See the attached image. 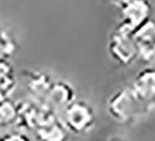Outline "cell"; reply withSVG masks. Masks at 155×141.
Segmentation results:
<instances>
[{"instance_id":"6da1fadb","label":"cell","mask_w":155,"mask_h":141,"mask_svg":"<svg viewBox=\"0 0 155 141\" xmlns=\"http://www.w3.org/2000/svg\"><path fill=\"white\" fill-rule=\"evenodd\" d=\"M110 52L113 57L122 65L130 66L138 57V50L134 38V29L123 24L114 31L110 40Z\"/></svg>"},{"instance_id":"7a4b0ae2","label":"cell","mask_w":155,"mask_h":141,"mask_svg":"<svg viewBox=\"0 0 155 141\" xmlns=\"http://www.w3.org/2000/svg\"><path fill=\"white\" fill-rule=\"evenodd\" d=\"M138 57L150 61L155 57V21L148 19L134 30Z\"/></svg>"},{"instance_id":"3957f363","label":"cell","mask_w":155,"mask_h":141,"mask_svg":"<svg viewBox=\"0 0 155 141\" xmlns=\"http://www.w3.org/2000/svg\"><path fill=\"white\" fill-rule=\"evenodd\" d=\"M132 89L148 111L150 108H155V68H145L141 71L135 78Z\"/></svg>"}]
</instances>
